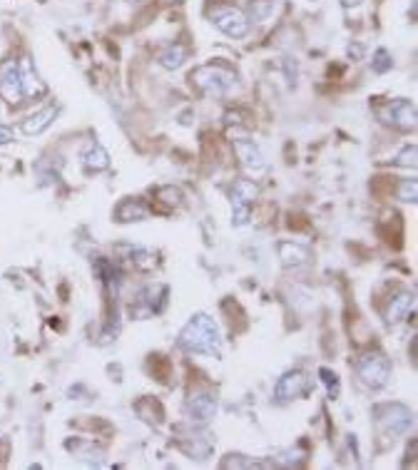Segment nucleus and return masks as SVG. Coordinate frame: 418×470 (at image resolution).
Segmentation results:
<instances>
[{"label":"nucleus","mask_w":418,"mask_h":470,"mask_svg":"<svg viewBox=\"0 0 418 470\" xmlns=\"http://www.w3.org/2000/svg\"><path fill=\"white\" fill-rule=\"evenodd\" d=\"M177 344L187 354H202L219 359V354H222V333H219L217 321L209 314H195L180 331Z\"/></svg>","instance_id":"nucleus-1"},{"label":"nucleus","mask_w":418,"mask_h":470,"mask_svg":"<svg viewBox=\"0 0 418 470\" xmlns=\"http://www.w3.org/2000/svg\"><path fill=\"white\" fill-rule=\"evenodd\" d=\"M190 80L204 97H224L234 85H237V73L224 68V65L209 63V65L197 68L195 73L190 75Z\"/></svg>","instance_id":"nucleus-2"},{"label":"nucleus","mask_w":418,"mask_h":470,"mask_svg":"<svg viewBox=\"0 0 418 470\" xmlns=\"http://www.w3.org/2000/svg\"><path fill=\"white\" fill-rule=\"evenodd\" d=\"M379 431L386 435H403L413 428V411L401 403H381L374 408Z\"/></svg>","instance_id":"nucleus-3"},{"label":"nucleus","mask_w":418,"mask_h":470,"mask_svg":"<svg viewBox=\"0 0 418 470\" xmlns=\"http://www.w3.org/2000/svg\"><path fill=\"white\" fill-rule=\"evenodd\" d=\"M207 16H209V20L214 23L217 30H222L232 40H242V37L249 35V18L239 8L227 6V3H214L207 11Z\"/></svg>","instance_id":"nucleus-4"},{"label":"nucleus","mask_w":418,"mask_h":470,"mask_svg":"<svg viewBox=\"0 0 418 470\" xmlns=\"http://www.w3.org/2000/svg\"><path fill=\"white\" fill-rule=\"evenodd\" d=\"M227 137H229V142H232L242 167H247L249 172H264L266 169L264 154H262L259 144L252 140V135H249L244 127H232V130L227 132Z\"/></svg>","instance_id":"nucleus-5"},{"label":"nucleus","mask_w":418,"mask_h":470,"mask_svg":"<svg viewBox=\"0 0 418 470\" xmlns=\"http://www.w3.org/2000/svg\"><path fill=\"white\" fill-rule=\"evenodd\" d=\"M356 373H359L361 383L374 391L383 388L391 378V364L388 359L381 354V351H371V354H364L356 364Z\"/></svg>","instance_id":"nucleus-6"},{"label":"nucleus","mask_w":418,"mask_h":470,"mask_svg":"<svg viewBox=\"0 0 418 470\" xmlns=\"http://www.w3.org/2000/svg\"><path fill=\"white\" fill-rule=\"evenodd\" d=\"M259 197V187L252 180H237L232 185V219L234 227H244L249 222V206Z\"/></svg>","instance_id":"nucleus-7"},{"label":"nucleus","mask_w":418,"mask_h":470,"mask_svg":"<svg viewBox=\"0 0 418 470\" xmlns=\"http://www.w3.org/2000/svg\"><path fill=\"white\" fill-rule=\"evenodd\" d=\"M312 391V378L304 371H289L284 373L274 386V398L276 401H294V398H302Z\"/></svg>","instance_id":"nucleus-8"},{"label":"nucleus","mask_w":418,"mask_h":470,"mask_svg":"<svg viewBox=\"0 0 418 470\" xmlns=\"http://www.w3.org/2000/svg\"><path fill=\"white\" fill-rule=\"evenodd\" d=\"M0 95L11 105H20L25 100L23 92V80H20V65L16 60H6L0 65Z\"/></svg>","instance_id":"nucleus-9"},{"label":"nucleus","mask_w":418,"mask_h":470,"mask_svg":"<svg viewBox=\"0 0 418 470\" xmlns=\"http://www.w3.org/2000/svg\"><path fill=\"white\" fill-rule=\"evenodd\" d=\"M416 120H418V112L411 100H393V102H388L386 110H383V122L396 127V130H403V132L416 130V125H418Z\"/></svg>","instance_id":"nucleus-10"},{"label":"nucleus","mask_w":418,"mask_h":470,"mask_svg":"<svg viewBox=\"0 0 418 470\" xmlns=\"http://www.w3.org/2000/svg\"><path fill=\"white\" fill-rule=\"evenodd\" d=\"M185 411L192 423L204 426V423H209L214 416H217V396H214V393H207V391L192 393L185 403Z\"/></svg>","instance_id":"nucleus-11"},{"label":"nucleus","mask_w":418,"mask_h":470,"mask_svg":"<svg viewBox=\"0 0 418 470\" xmlns=\"http://www.w3.org/2000/svg\"><path fill=\"white\" fill-rule=\"evenodd\" d=\"M164 299H167V289H164V286H147V289L137 296V307L130 309V311L137 319H145L149 316V314H159L164 307Z\"/></svg>","instance_id":"nucleus-12"},{"label":"nucleus","mask_w":418,"mask_h":470,"mask_svg":"<svg viewBox=\"0 0 418 470\" xmlns=\"http://www.w3.org/2000/svg\"><path fill=\"white\" fill-rule=\"evenodd\" d=\"M55 117H58V107L55 105L43 107V110H37L35 115H30V117L23 120V132H25L27 137H35V135L45 132V130L53 125Z\"/></svg>","instance_id":"nucleus-13"},{"label":"nucleus","mask_w":418,"mask_h":470,"mask_svg":"<svg viewBox=\"0 0 418 470\" xmlns=\"http://www.w3.org/2000/svg\"><path fill=\"white\" fill-rule=\"evenodd\" d=\"M413 304H416V299H413L411 291H398V294L393 296L391 302H388V307H386V321L388 323H401L403 319L413 311Z\"/></svg>","instance_id":"nucleus-14"},{"label":"nucleus","mask_w":418,"mask_h":470,"mask_svg":"<svg viewBox=\"0 0 418 470\" xmlns=\"http://www.w3.org/2000/svg\"><path fill=\"white\" fill-rule=\"evenodd\" d=\"M80 159H82V167L87 169V172H105L107 167H110V154H107V149L102 147L100 142H90L85 149H82V154H80Z\"/></svg>","instance_id":"nucleus-15"},{"label":"nucleus","mask_w":418,"mask_h":470,"mask_svg":"<svg viewBox=\"0 0 418 470\" xmlns=\"http://www.w3.org/2000/svg\"><path fill=\"white\" fill-rule=\"evenodd\" d=\"M177 445H180V448L185 450L187 455H192L195 460L209 458V453H212V448H214V443L209 440V435H204V433L187 435V440L185 438H177Z\"/></svg>","instance_id":"nucleus-16"},{"label":"nucleus","mask_w":418,"mask_h":470,"mask_svg":"<svg viewBox=\"0 0 418 470\" xmlns=\"http://www.w3.org/2000/svg\"><path fill=\"white\" fill-rule=\"evenodd\" d=\"M117 222L128 224V222H145L149 217V206L140 199H122L115 209Z\"/></svg>","instance_id":"nucleus-17"},{"label":"nucleus","mask_w":418,"mask_h":470,"mask_svg":"<svg viewBox=\"0 0 418 470\" xmlns=\"http://www.w3.org/2000/svg\"><path fill=\"white\" fill-rule=\"evenodd\" d=\"M276 252H279V259L284 266H302L309 261V249L297 242H279Z\"/></svg>","instance_id":"nucleus-18"},{"label":"nucleus","mask_w":418,"mask_h":470,"mask_svg":"<svg viewBox=\"0 0 418 470\" xmlns=\"http://www.w3.org/2000/svg\"><path fill=\"white\" fill-rule=\"evenodd\" d=\"M95 271L100 274V279L105 281V284L110 286L112 291H117V286H120V281H122V271H120V266H117L115 261L100 256V259H95Z\"/></svg>","instance_id":"nucleus-19"},{"label":"nucleus","mask_w":418,"mask_h":470,"mask_svg":"<svg viewBox=\"0 0 418 470\" xmlns=\"http://www.w3.org/2000/svg\"><path fill=\"white\" fill-rule=\"evenodd\" d=\"M185 60H187V48L185 45H180V42H172V45H167V48L159 53V65H162L164 70L182 68Z\"/></svg>","instance_id":"nucleus-20"},{"label":"nucleus","mask_w":418,"mask_h":470,"mask_svg":"<svg viewBox=\"0 0 418 470\" xmlns=\"http://www.w3.org/2000/svg\"><path fill=\"white\" fill-rule=\"evenodd\" d=\"M18 65H20V80H23V92H25V97H35V95H40V92H45L43 82H37L30 63L23 60V63H18Z\"/></svg>","instance_id":"nucleus-21"},{"label":"nucleus","mask_w":418,"mask_h":470,"mask_svg":"<svg viewBox=\"0 0 418 470\" xmlns=\"http://www.w3.org/2000/svg\"><path fill=\"white\" fill-rule=\"evenodd\" d=\"M271 6H274V0H252V6H249V16L252 20H266L271 13Z\"/></svg>","instance_id":"nucleus-22"},{"label":"nucleus","mask_w":418,"mask_h":470,"mask_svg":"<svg viewBox=\"0 0 418 470\" xmlns=\"http://www.w3.org/2000/svg\"><path fill=\"white\" fill-rule=\"evenodd\" d=\"M130 259H133L137 266H142V269H149V266L154 264V254L149 252V249L133 247V249H130Z\"/></svg>","instance_id":"nucleus-23"},{"label":"nucleus","mask_w":418,"mask_h":470,"mask_svg":"<svg viewBox=\"0 0 418 470\" xmlns=\"http://www.w3.org/2000/svg\"><path fill=\"white\" fill-rule=\"evenodd\" d=\"M398 199L416 204V199H418V182L416 180H401V185H398Z\"/></svg>","instance_id":"nucleus-24"},{"label":"nucleus","mask_w":418,"mask_h":470,"mask_svg":"<svg viewBox=\"0 0 418 470\" xmlns=\"http://www.w3.org/2000/svg\"><path fill=\"white\" fill-rule=\"evenodd\" d=\"M393 65L391 55H388V50H376L374 53V60H371V68H374V73H388Z\"/></svg>","instance_id":"nucleus-25"},{"label":"nucleus","mask_w":418,"mask_h":470,"mask_svg":"<svg viewBox=\"0 0 418 470\" xmlns=\"http://www.w3.org/2000/svg\"><path fill=\"white\" fill-rule=\"evenodd\" d=\"M416 157H418V147L416 144H408V147L401 149V154L396 157V164L398 167H416Z\"/></svg>","instance_id":"nucleus-26"},{"label":"nucleus","mask_w":418,"mask_h":470,"mask_svg":"<svg viewBox=\"0 0 418 470\" xmlns=\"http://www.w3.org/2000/svg\"><path fill=\"white\" fill-rule=\"evenodd\" d=\"M319 376H321L324 386L328 388V393H331V396H336V393H339V378H336V373H333V371H328V369H321V371H319Z\"/></svg>","instance_id":"nucleus-27"},{"label":"nucleus","mask_w":418,"mask_h":470,"mask_svg":"<svg viewBox=\"0 0 418 470\" xmlns=\"http://www.w3.org/2000/svg\"><path fill=\"white\" fill-rule=\"evenodd\" d=\"M16 140V132H13V127L8 125H0V144H8Z\"/></svg>","instance_id":"nucleus-28"},{"label":"nucleus","mask_w":418,"mask_h":470,"mask_svg":"<svg viewBox=\"0 0 418 470\" xmlns=\"http://www.w3.org/2000/svg\"><path fill=\"white\" fill-rule=\"evenodd\" d=\"M406 458H408V460H406V463H403V465H408V463L413 465V458H416V440H411V448H408Z\"/></svg>","instance_id":"nucleus-29"},{"label":"nucleus","mask_w":418,"mask_h":470,"mask_svg":"<svg viewBox=\"0 0 418 470\" xmlns=\"http://www.w3.org/2000/svg\"><path fill=\"white\" fill-rule=\"evenodd\" d=\"M341 3H344L346 8H356V6H361L364 0H341Z\"/></svg>","instance_id":"nucleus-30"},{"label":"nucleus","mask_w":418,"mask_h":470,"mask_svg":"<svg viewBox=\"0 0 418 470\" xmlns=\"http://www.w3.org/2000/svg\"><path fill=\"white\" fill-rule=\"evenodd\" d=\"M411 361H413V364H416V338H413V341H411Z\"/></svg>","instance_id":"nucleus-31"},{"label":"nucleus","mask_w":418,"mask_h":470,"mask_svg":"<svg viewBox=\"0 0 418 470\" xmlns=\"http://www.w3.org/2000/svg\"><path fill=\"white\" fill-rule=\"evenodd\" d=\"M162 3H182V0H162Z\"/></svg>","instance_id":"nucleus-32"},{"label":"nucleus","mask_w":418,"mask_h":470,"mask_svg":"<svg viewBox=\"0 0 418 470\" xmlns=\"http://www.w3.org/2000/svg\"><path fill=\"white\" fill-rule=\"evenodd\" d=\"M128 3H142V0H128Z\"/></svg>","instance_id":"nucleus-33"}]
</instances>
